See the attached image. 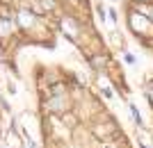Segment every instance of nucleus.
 Returning <instances> with one entry per match:
<instances>
[{
	"label": "nucleus",
	"instance_id": "obj_1",
	"mask_svg": "<svg viewBox=\"0 0 153 148\" xmlns=\"http://www.w3.org/2000/svg\"><path fill=\"white\" fill-rule=\"evenodd\" d=\"M130 112H133V119H135V121L142 123V119H140V114H137V110H135V107H130Z\"/></svg>",
	"mask_w": 153,
	"mask_h": 148
}]
</instances>
